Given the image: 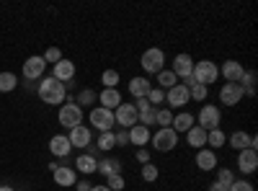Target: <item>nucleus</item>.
Returning a JSON list of instances; mask_svg holds the SVG:
<instances>
[{
	"label": "nucleus",
	"instance_id": "obj_1",
	"mask_svg": "<svg viewBox=\"0 0 258 191\" xmlns=\"http://www.w3.org/2000/svg\"><path fill=\"white\" fill-rule=\"evenodd\" d=\"M36 93H39V98L44 101V103L57 106V103H62L64 98H68V86H64V83H59V80H54V78L49 75V78H41V80H39Z\"/></svg>",
	"mask_w": 258,
	"mask_h": 191
},
{
	"label": "nucleus",
	"instance_id": "obj_2",
	"mask_svg": "<svg viewBox=\"0 0 258 191\" xmlns=\"http://www.w3.org/2000/svg\"><path fill=\"white\" fill-rule=\"evenodd\" d=\"M194 83H199V86H212V83H217L220 78V68L214 65L212 59H202V62H194V73H191Z\"/></svg>",
	"mask_w": 258,
	"mask_h": 191
},
{
	"label": "nucleus",
	"instance_id": "obj_3",
	"mask_svg": "<svg viewBox=\"0 0 258 191\" xmlns=\"http://www.w3.org/2000/svg\"><path fill=\"white\" fill-rule=\"evenodd\" d=\"M140 65H142L145 73L158 75L160 70H165V52H163L160 47H150V49H145L142 57H140Z\"/></svg>",
	"mask_w": 258,
	"mask_h": 191
},
{
	"label": "nucleus",
	"instance_id": "obj_4",
	"mask_svg": "<svg viewBox=\"0 0 258 191\" xmlns=\"http://www.w3.org/2000/svg\"><path fill=\"white\" fill-rule=\"evenodd\" d=\"M194 119H197V124L202 126V130L209 132V130H217V126L222 124V111H220V106H214V103H204Z\"/></svg>",
	"mask_w": 258,
	"mask_h": 191
},
{
	"label": "nucleus",
	"instance_id": "obj_5",
	"mask_svg": "<svg viewBox=\"0 0 258 191\" xmlns=\"http://www.w3.org/2000/svg\"><path fill=\"white\" fill-rule=\"evenodd\" d=\"M59 124L64 126V130H75V126L83 124V109L75 101L59 106Z\"/></svg>",
	"mask_w": 258,
	"mask_h": 191
},
{
	"label": "nucleus",
	"instance_id": "obj_6",
	"mask_svg": "<svg viewBox=\"0 0 258 191\" xmlns=\"http://www.w3.org/2000/svg\"><path fill=\"white\" fill-rule=\"evenodd\" d=\"M140 121L135 103H119L114 109V124H119V130H132V126Z\"/></svg>",
	"mask_w": 258,
	"mask_h": 191
},
{
	"label": "nucleus",
	"instance_id": "obj_7",
	"mask_svg": "<svg viewBox=\"0 0 258 191\" xmlns=\"http://www.w3.org/2000/svg\"><path fill=\"white\" fill-rule=\"evenodd\" d=\"M88 119H91V124L96 126L98 132H114V111L103 109V106H93Z\"/></svg>",
	"mask_w": 258,
	"mask_h": 191
},
{
	"label": "nucleus",
	"instance_id": "obj_8",
	"mask_svg": "<svg viewBox=\"0 0 258 191\" xmlns=\"http://www.w3.org/2000/svg\"><path fill=\"white\" fill-rule=\"evenodd\" d=\"M150 142H153V147L158 153H170L178 145V135L170 130V126H165V130H158L153 137H150Z\"/></svg>",
	"mask_w": 258,
	"mask_h": 191
},
{
	"label": "nucleus",
	"instance_id": "obj_9",
	"mask_svg": "<svg viewBox=\"0 0 258 191\" xmlns=\"http://www.w3.org/2000/svg\"><path fill=\"white\" fill-rule=\"evenodd\" d=\"M165 101H168V106L170 109H183V106L191 101V96H188V88L183 86V83H176L170 91H165Z\"/></svg>",
	"mask_w": 258,
	"mask_h": 191
},
{
	"label": "nucleus",
	"instance_id": "obj_10",
	"mask_svg": "<svg viewBox=\"0 0 258 191\" xmlns=\"http://www.w3.org/2000/svg\"><path fill=\"white\" fill-rule=\"evenodd\" d=\"M227 145L232 147V150L240 153V150H255V147H258V140H255L253 135L238 130V132H232V135L227 137Z\"/></svg>",
	"mask_w": 258,
	"mask_h": 191
},
{
	"label": "nucleus",
	"instance_id": "obj_11",
	"mask_svg": "<svg viewBox=\"0 0 258 191\" xmlns=\"http://www.w3.org/2000/svg\"><path fill=\"white\" fill-rule=\"evenodd\" d=\"M243 96H245V91H243L240 83H225V86L220 88V103H225V106L240 103Z\"/></svg>",
	"mask_w": 258,
	"mask_h": 191
},
{
	"label": "nucleus",
	"instance_id": "obj_12",
	"mask_svg": "<svg viewBox=\"0 0 258 191\" xmlns=\"http://www.w3.org/2000/svg\"><path fill=\"white\" fill-rule=\"evenodd\" d=\"M52 176H54V183L62 186V188L78 183V171H75L73 165H57L54 171H52Z\"/></svg>",
	"mask_w": 258,
	"mask_h": 191
},
{
	"label": "nucleus",
	"instance_id": "obj_13",
	"mask_svg": "<svg viewBox=\"0 0 258 191\" xmlns=\"http://www.w3.org/2000/svg\"><path fill=\"white\" fill-rule=\"evenodd\" d=\"M44 70H47V62H44V57H39V54H34V57H29L24 62V78H29V80H41Z\"/></svg>",
	"mask_w": 258,
	"mask_h": 191
},
{
	"label": "nucleus",
	"instance_id": "obj_14",
	"mask_svg": "<svg viewBox=\"0 0 258 191\" xmlns=\"http://www.w3.org/2000/svg\"><path fill=\"white\" fill-rule=\"evenodd\" d=\"M52 78L68 86V83L75 78V62H70V59H64V57H62L57 65H52Z\"/></svg>",
	"mask_w": 258,
	"mask_h": 191
},
{
	"label": "nucleus",
	"instance_id": "obj_15",
	"mask_svg": "<svg viewBox=\"0 0 258 191\" xmlns=\"http://www.w3.org/2000/svg\"><path fill=\"white\" fill-rule=\"evenodd\" d=\"M170 73H173L176 78H181V80L191 78V73H194V59H191V54H176Z\"/></svg>",
	"mask_w": 258,
	"mask_h": 191
},
{
	"label": "nucleus",
	"instance_id": "obj_16",
	"mask_svg": "<svg viewBox=\"0 0 258 191\" xmlns=\"http://www.w3.org/2000/svg\"><path fill=\"white\" fill-rule=\"evenodd\" d=\"M255 168H258V153L255 150H240L238 153V171L243 176H250V173H255Z\"/></svg>",
	"mask_w": 258,
	"mask_h": 191
},
{
	"label": "nucleus",
	"instance_id": "obj_17",
	"mask_svg": "<svg viewBox=\"0 0 258 191\" xmlns=\"http://www.w3.org/2000/svg\"><path fill=\"white\" fill-rule=\"evenodd\" d=\"M220 73H222V78H225L227 83H240L245 68H243V62H238V59H227V62H222Z\"/></svg>",
	"mask_w": 258,
	"mask_h": 191
},
{
	"label": "nucleus",
	"instance_id": "obj_18",
	"mask_svg": "<svg viewBox=\"0 0 258 191\" xmlns=\"http://www.w3.org/2000/svg\"><path fill=\"white\" fill-rule=\"evenodd\" d=\"M68 140H70V145H73V147H88V145H91V140H93V132H91V126L80 124V126H75V130H70Z\"/></svg>",
	"mask_w": 258,
	"mask_h": 191
},
{
	"label": "nucleus",
	"instance_id": "obj_19",
	"mask_svg": "<svg viewBox=\"0 0 258 191\" xmlns=\"http://www.w3.org/2000/svg\"><path fill=\"white\" fill-rule=\"evenodd\" d=\"M49 153H52L54 158H68V155L73 153V145H70L68 135H54V137L49 140Z\"/></svg>",
	"mask_w": 258,
	"mask_h": 191
},
{
	"label": "nucleus",
	"instance_id": "obj_20",
	"mask_svg": "<svg viewBox=\"0 0 258 191\" xmlns=\"http://www.w3.org/2000/svg\"><path fill=\"white\" fill-rule=\"evenodd\" d=\"M98 103L103 106V109L114 111L119 103H124V101H121V91H119V88H103V91L98 93Z\"/></svg>",
	"mask_w": 258,
	"mask_h": 191
},
{
	"label": "nucleus",
	"instance_id": "obj_21",
	"mask_svg": "<svg viewBox=\"0 0 258 191\" xmlns=\"http://www.w3.org/2000/svg\"><path fill=\"white\" fill-rule=\"evenodd\" d=\"M197 165L199 171L209 173L217 168V155H214V150H209V147H202V150H197Z\"/></svg>",
	"mask_w": 258,
	"mask_h": 191
},
{
	"label": "nucleus",
	"instance_id": "obj_22",
	"mask_svg": "<svg viewBox=\"0 0 258 191\" xmlns=\"http://www.w3.org/2000/svg\"><path fill=\"white\" fill-rule=\"evenodd\" d=\"M197 124V119H194V114H188V111H181V114H176L173 116V121H170V130H173L176 135H186L191 126Z\"/></svg>",
	"mask_w": 258,
	"mask_h": 191
},
{
	"label": "nucleus",
	"instance_id": "obj_23",
	"mask_svg": "<svg viewBox=\"0 0 258 191\" xmlns=\"http://www.w3.org/2000/svg\"><path fill=\"white\" fill-rule=\"evenodd\" d=\"M150 137H153V132H150L147 126H142V124H135L132 130H129V145H135L137 150L150 142Z\"/></svg>",
	"mask_w": 258,
	"mask_h": 191
},
{
	"label": "nucleus",
	"instance_id": "obj_24",
	"mask_svg": "<svg viewBox=\"0 0 258 191\" xmlns=\"http://www.w3.org/2000/svg\"><path fill=\"white\" fill-rule=\"evenodd\" d=\"M186 142H188V147H194V150H202V147L207 145V130H202L199 124H194L186 132Z\"/></svg>",
	"mask_w": 258,
	"mask_h": 191
},
{
	"label": "nucleus",
	"instance_id": "obj_25",
	"mask_svg": "<svg viewBox=\"0 0 258 191\" xmlns=\"http://www.w3.org/2000/svg\"><path fill=\"white\" fill-rule=\"evenodd\" d=\"M150 88H153V83H150L147 78H140V75H137V78L129 80V93L135 96V101H137V98H147Z\"/></svg>",
	"mask_w": 258,
	"mask_h": 191
},
{
	"label": "nucleus",
	"instance_id": "obj_26",
	"mask_svg": "<svg viewBox=\"0 0 258 191\" xmlns=\"http://www.w3.org/2000/svg\"><path fill=\"white\" fill-rule=\"evenodd\" d=\"M96 173H101L106 178H109V176H121V163L116 158H103V160H98Z\"/></svg>",
	"mask_w": 258,
	"mask_h": 191
},
{
	"label": "nucleus",
	"instance_id": "obj_27",
	"mask_svg": "<svg viewBox=\"0 0 258 191\" xmlns=\"http://www.w3.org/2000/svg\"><path fill=\"white\" fill-rule=\"evenodd\" d=\"M75 165H78V171H80V173L91 176V173H96V168H98V160H96V158H93L91 153H85V155H78Z\"/></svg>",
	"mask_w": 258,
	"mask_h": 191
},
{
	"label": "nucleus",
	"instance_id": "obj_28",
	"mask_svg": "<svg viewBox=\"0 0 258 191\" xmlns=\"http://www.w3.org/2000/svg\"><path fill=\"white\" fill-rule=\"evenodd\" d=\"M93 147H98V150H103V153L114 150V147H116V137H114V132H101V135H98V142H96Z\"/></svg>",
	"mask_w": 258,
	"mask_h": 191
},
{
	"label": "nucleus",
	"instance_id": "obj_29",
	"mask_svg": "<svg viewBox=\"0 0 258 191\" xmlns=\"http://www.w3.org/2000/svg\"><path fill=\"white\" fill-rule=\"evenodd\" d=\"M176 83H178V78L170 73V70H160V73H158V88H160V91H170Z\"/></svg>",
	"mask_w": 258,
	"mask_h": 191
},
{
	"label": "nucleus",
	"instance_id": "obj_30",
	"mask_svg": "<svg viewBox=\"0 0 258 191\" xmlns=\"http://www.w3.org/2000/svg\"><path fill=\"white\" fill-rule=\"evenodd\" d=\"M207 145H212V147H222V145H227V135L222 132V126H217V130H209V132H207Z\"/></svg>",
	"mask_w": 258,
	"mask_h": 191
},
{
	"label": "nucleus",
	"instance_id": "obj_31",
	"mask_svg": "<svg viewBox=\"0 0 258 191\" xmlns=\"http://www.w3.org/2000/svg\"><path fill=\"white\" fill-rule=\"evenodd\" d=\"M18 86V78L13 73H0V93H11Z\"/></svg>",
	"mask_w": 258,
	"mask_h": 191
},
{
	"label": "nucleus",
	"instance_id": "obj_32",
	"mask_svg": "<svg viewBox=\"0 0 258 191\" xmlns=\"http://www.w3.org/2000/svg\"><path fill=\"white\" fill-rule=\"evenodd\" d=\"M101 83H103V88H119V83H121V78H119V70H103V75H101Z\"/></svg>",
	"mask_w": 258,
	"mask_h": 191
},
{
	"label": "nucleus",
	"instance_id": "obj_33",
	"mask_svg": "<svg viewBox=\"0 0 258 191\" xmlns=\"http://www.w3.org/2000/svg\"><path fill=\"white\" fill-rule=\"evenodd\" d=\"M75 103L80 106V109H83V106H91V103H98V93L91 91V88H85V91L78 93V101H75Z\"/></svg>",
	"mask_w": 258,
	"mask_h": 191
},
{
	"label": "nucleus",
	"instance_id": "obj_34",
	"mask_svg": "<svg viewBox=\"0 0 258 191\" xmlns=\"http://www.w3.org/2000/svg\"><path fill=\"white\" fill-rule=\"evenodd\" d=\"M170 121H173V111L170 109H155V124L160 126V130L170 126Z\"/></svg>",
	"mask_w": 258,
	"mask_h": 191
},
{
	"label": "nucleus",
	"instance_id": "obj_35",
	"mask_svg": "<svg viewBox=\"0 0 258 191\" xmlns=\"http://www.w3.org/2000/svg\"><path fill=\"white\" fill-rule=\"evenodd\" d=\"M188 96H191V101L204 103L207 96H209V88H207V86H199V83H197V86H191V88H188Z\"/></svg>",
	"mask_w": 258,
	"mask_h": 191
},
{
	"label": "nucleus",
	"instance_id": "obj_36",
	"mask_svg": "<svg viewBox=\"0 0 258 191\" xmlns=\"http://www.w3.org/2000/svg\"><path fill=\"white\" fill-rule=\"evenodd\" d=\"M147 101H150L153 109H160V103L165 101V91H160L158 86H153V88H150V93H147Z\"/></svg>",
	"mask_w": 258,
	"mask_h": 191
},
{
	"label": "nucleus",
	"instance_id": "obj_37",
	"mask_svg": "<svg viewBox=\"0 0 258 191\" xmlns=\"http://www.w3.org/2000/svg\"><path fill=\"white\" fill-rule=\"evenodd\" d=\"M232 181H235V173L230 171V168H220V171H217V183H220L222 188H230Z\"/></svg>",
	"mask_w": 258,
	"mask_h": 191
},
{
	"label": "nucleus",
	"instance_id": "obj_38",
	"mask_svg": "<svg viewBox=\"0 0 258 191\" xmlns=\"http://www.w3.org/2000/svg\"><path fill=\"white\" fill-rule=\"evenodd\" d=\"M158 176H160L158 165H153V163H145V165H142V178H145L147 183H153V181H155Z\"/></svg>",
	"mask_w": 258,
	"mask_h": 191
},
{
	"label": "nucleus",
	"instance_id": "obj_39",
	"mask_svg": "<svg viewBox=\"0 0 258 191\" xmlns=\"http://www.w3.org/2000/svg\"><path fill=\"white\" fill-rule=\"evenodd\" d=\"M227 191H255L253 188V183L250 181H245V178H235L232 183H230V188Z\"/></svg>",
	"mask_w": 258,
	"mask_h": 191
},
{
	"label": "nucleus",
	"instance_id": "obj_40",
	"mask_svg": "<svg viewBox=\"0 0 258 191\" xmlns=\"http://www.w3.org/2000/svg\"><path fill=\"white\" fill-rule=\"evenodd\" d=\"M137 116H140V121H137V124L147 126V130L155 124V109H147V111H142V114H137Z\"/></svg>",
	"mask_w": 258,
	"mask_h": 191
},
{
	"label": "nucleus",
	"instance_id": "obj_41",
	"mask_svg": "<svg viewBox=\"0 0 258 191\" xmlns=\"http://www.w3.org/2000/svg\"><path fill=\"white\" fill-rule=\"evenodd\" d=\"M106 186H109L111 191H121L126 183H124V176H109L106 178Z\"/></svg>",
	"mask_w": 258,
	"mask_h": 191
},
{
	"label": "nucleus",
	"instance_id": "obj_42",
	"mask_svg": "<svg viewBox=\"0 0 258 191\" xmlns=\"http://www.w3.org/2000/svg\"><path fill=\"white\" fill-rule=\"evenodd\" d=\"M59 59H62V49H57V47H49V49L44 52V62H52V65H57Z\"/></svg>",
	"mask_w": 258,
	"mask_h": 191
},
{
	"label": "nucleus",
	"instance_id": "obj_43",
	"mask_svg": "<svg viewBox=\"0 0 258 191\" xmlns=\"http://www.w3.org/2000/svg\"><path fill=\"white\" fill-rule=\"evenodd\" d=\"M114 137H116V145L119 147L129 145V130H119V132H114Z\"/></svg>",
	"mask_w": 258,
	"mask_h": 191
},
{
	"label": "nucleus",
	"instance_id": "obj_44",
	"mask_svg": "<svg viewBox=\"0 0 258 191\" xmlns=\"http://www.w3.org/2000/svg\"><path fill=\"white\" fill-rule=\"evenodd\" d=\"M135 158H137V163H142V165H145V163H150V150H147V147H140Z\"/></svg>",
	"mask_w": 258,
	"mask_h": 191
},
{
	"label": "nucleus",
	"instance_id": "obj_45",
	"mask_svg": "<svg viewBox=\"0 0 258 191\" xmlns=\"http://www.w3.org/2000/svg\"><path fill=\"white\" fill-rule=\"evenodd\" d=\"M91 186H93L91 181H78V183H75V188H78V191H91Z\"/></svg>",
	"mask_w": 258,
	"mask_h": 191
},
{
	"label": "nucleus",
	"instance_id": "obj_46",
	"mask_svg": "<svg viewBox=\"0 0 258 191\" xmlns=\"http://www.w3.org/2000/svg\"><path fill=\"white\" fill-rule=\"evenodd\" d=\"M207 191H227V188H222V186H220V183H217V181H214V183H212V186H209V188H207Z\"/></svg>",
	"mask_w": 258,
	"mask_h": 191
},
{
	"label": "nucleus",
	"instance_id": "obj_47",
	"mask_svg": "<svg viewBox=\"0 0 258 191\" xmlns=\"http://www.w3.org/2000/svg\"><path fill=\"white\" fill-rule=\"evenodd\" d=\"M91 191H111L109 186H91Z\"/></svg>",
	"mask_w": 258,
	"mask_h": 191
},
{
	"label": "nucleus",
	"instance_id": "obj_48",
	"mask_svg": "<svg viewBox=\"0 0 258 191\" xmlns=\"http://www.w3.org/2000/svg\"><path fill=\"white\" fill-rule=\"evenodd\" d=\"M0 191H16L13 186H0Z\"/></svg>",
	"mask_w": 258,
	"mask_h": 191
}]
</instances>
